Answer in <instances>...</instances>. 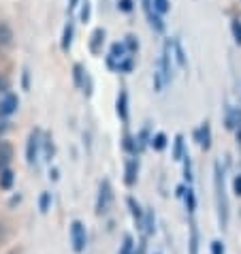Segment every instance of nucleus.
Here are the masks:
<instances>
[{"instance_id": "obj_1", "label": "nucleus", "mask_w": 241, "mask_h": 254, "mask_svg": "<svg viewBox=\"0 0 241 254\" xmlns=\"http://www.w3.org/2000/svg\"><path fill=\"white\" fill-rule=\"evenodd\" d=\"M216 196H218V214H220V224L222 229H226L229 224V201L224 194V178L220 171V165H216Z\"/></svg>"}, {"instance_id": "obj_2", "label": "nucleus", "mask_w": 241, "mask_h": 254, "mask_svg": "<svg viewBox=\"0 0 241 254\" xmlns=\"http://www.w3.org/2000/svg\"><path fill=\"white\" fill-rule=\"evenodd\" d=\"M41 145H43V132H41V128L30 130V135H28V143H26V160H28V165H34V162H37Z\"/></svg>"}, {"instance_id": "obj_3", "label": "nucleus", "mask_w": 241, "mask_h": 254, "mask_svg": "<svg viewBox=\"0 0 241 254\" xmlns=\"http://www.w3.org/2000/svg\"><path fill=\"white\" fill-rule=\"evenodd\" d=\"M113 203V188L109 180H103L101 190H98V199H96V214H107Z\"/></svg>"}, {"instance_id": "obj_4", "label": "nucleus", "mask_w": 241, "mask_h": 254, "mask_svg": "<svg viewBox=\"0 0 241 254\" xmlns=\"http://www.w3.org/2000/svg\"><path fill=\"white\" fill-rule=\"evenodd\" d=\"M70 242H73V250L75 252L86 250L88 235H86V227H83V222L73 220V224H70Z\"/></svg>"}, {"instance_id": "obj_5", "label": "nucleus", "mask_w": 241, "mask_h": 254, "mask_svg": "<svg viewBox=\"0 0 241 254\" xmlns=\"http://www.w3.org/2000/svg\"><path fill=\"white\" fill-rule=\"evenodd\" d=\"M171 62H173V41H167L165 49H162V66H160V75L165 79V83L171 81V75H173Z\"/></svg>"}, {"instance_id": "obj_6", "label": "nucleus", "mask_w": 241, "mask_h": 254, "mask_svg": "<svg viewBox=\"0 0 241 254\" xmlns=\"http://www.w3.org/2000/svg\"><path fill=\"white\" fill-rule=\"evenodd\" d=\"M17 107H19V98L13 92H9L0 101V118H9L11 114H15Z\"/></svg>"}, {"instance_id": "obj_7", "label": "nucleus", "mask_w": 241, "mask_h": 254, "mask_svg": "<svg viewBox=\"0 0 241 254\" xmlns=\"http://www.w3.org/2000/svg\"><path fill=\"white\" fill-rule=\"evenodd\" d=\"M196 141L203 150H209L211 147V128H209V122H203L201 128L196 130Z\"/></svg>"}, {"instance_id": "obj_8", "label": "nucleus", "mask_w": 241, "mask_h": 254, "mask_svg": "<svg viewBox=\"0 0 241 254\" xmlns=\"http://www.w3.org/2000/svg\"><path fill=\"white\" fill-rule=\"evenodd\" d=\"M11 160H13V145L9 143V141L0 139V171L9 167Z\"/></svg>"}, {"instance_id": "obj_9", "label": "nucleus", "mask_w": 241, "mask_h": 254, "mask_svg": "<svg viewBox=\"0 0 241 254\" xmlns=\"http://www.w3.org/2000/svg\"><path fill=\"white\" fill-rule=\"evenodd\" d=\"M103 43H105V30L103 28H96L94 32H92V37H90V52L98 56L103 52Z\"/></svg>"}, {"instance_id": "obj_10", "label": "nucleus", "mask_w": 241, "mask_h": 254, "mask_svg": "<svg viewBox=\"0 0 241 254\" xmlns=\"http://www.w3.org/2000/svg\"><path fill=\"white\" fill-rule=\"evenodd\" d=\"M118 116L124 120H128V94H126V90H120V94H118Z\"/></svg>"}, {"instance_id": "obj_11", "label": "nucleus", "mask_w": 241, "mask_h": 254, "mask_svg": "<svg viewBox=\"0 0 241 254\" xmlns=\"http://www.w3.org/2000/svg\"><path fill=\"white\" fill-rule=\"evenodd\" d=\"M241 126V109L229 107L226 109V128H239Z\"/></svg>"}, {"instance_id": "obj_12", "label": "nucleus", "mask_w": 241, "mask_h": 254, "mask_svg": "<svg viewBox=\"0 0 241 254\" xmlns=\"http://www.w3.org/2000/svg\"><path fill=\"white\" fill-rule=\"evenodd\" d=\"M137 173H139V162L134 158H130L128 162H126V178H124L126 184L134 186V182H137Z\"/></svg>"}, {"instance_id": "obj_13", "label": "nucleus", "mask_w": 241, "mask_h": 254, "mask_svg": "<svg viewBox=\"0 0 241 254\" xmlns=\"http://www.w3.org/2000/svg\"><path fill=\"white\" fill-rule=\"evenodd\" d=\"M73 32H75V28H73V22H68L64 26V30H62V41H60V47H62V52H68L70 45H73Z\"/></svg>"}, {"instance_id": "obj_14", "label": "nucleus", "mask_w": 241, "mask_h": 254, "mask_svg": "<svg viewBox=\"0 0 241 254\" xmlns=\"http://www.w3.org/2000/svg\"><path fill=\"white\" fill-rule=\"evenodd\" d=\"M13 45V30L9 24L0 22V47H11Z\"/></svg>"}, {"instance_id": "obj_15", "label": "nucleus", "mask_w": 241, "mask_h": 254, "mask_svg": "<svg viewBox=\"0 0 241 254\" xmlns=\"http://www.w3.org/2000/svg\"><path fill=\"white\" fill-rule=\"evenodd\" d=\"M73 77H75V86L77 88H83V81L88 79V70L83 68L81 64H75L73 66Z\"/></svg>"}, {"instance_id": "obj_16", "label": "nucleus", "mask_w": 241, "mask_h": 254, "mask_svg": "<svg viewBox=\"0 0 241 254\" xmlns=\"http://www.w3.org/2000/svg\"><path fill=\"white\" fill-rule=\"evenodd\" d=\"M152 11L156 15H165V13L171 11V2L169 0H152Z\"/></svg>"}, {"instance_id": "obj_17", "label": "nucleus", "mask_w": 241, "mask_h": 254, "mask_svg": "<svg viewBox=\"0 0 241 254\" xmlns=\"http://www.w3.org/2000/svg\"><path fill=\"white\" fill-rule=\"evenodd\" d=\"M11 186H13V171L6 167V169L0 171V188H2V190H11Z\"/></svg>"}, {"instance_id": "obj_18", "label": "nucleus", "mask_w": 241, "mask_h": 254, "mask_svg": "<svg viewBox=\"0 0 241 254\" xmlns=\"http://www.w3.org/2000/svg\"><path fill=\"white\" fill-rule=\"evenodd\" d=\"M150 143H152V147H154V150H165V147H167V135H165V132H156V135L150 139Z\"/></svg>"}, {"instance_id": "obj_19", "label": "nucleus", "mask_w": 241, "mask_h": 254, "mask_svg": "<svg viewBox=\"0 0 241 254\" xmlns=\"http://www.w3.org/2000/svg\"><path fill=\"white\" fill-rule=\"evenodd\" d=\"M190 254H198V231L196 224H190Z\"/></svg>"}, {"instance_id": "obj_20", "label": "nucleus", "mask_w": 241, "mask_h": 254, "mask_svg": "<svg viewBox=\"0 0 241 254\" xmlns=\"http://www.w3.org/2000/svg\"><path fill=\"white\" fill-rule=\"evenodd\" d=\"M173 49H175V60H177V64H180V66H186V54H183L180 41H173Z\"/></svg>"}, {"instance_id": "obj_21", "label": "nucleus", "mask_w": 241, "mask_h": 254, "mask_svg": "<svg viewBox=\"0 0 241 254\" xmlns=\"http://www.w3.org/2000/svg\"><path fill=\"white\" fill-rule=\"evenodd\" d=\"M124 47H126V52H128V56H130V54H137V49H139V41H137V37L128 34V37H126V41H124Z\"/></svg>"}, {"instance_id": "obj_22", "label": "nucleus", "mask_w": 241, "mask_h": 254, "mask_svg": "<svg viewBox=\"0 0 241 254\" xmlns=\"http://www.w3.org/2000/svg\"><path fill=\"white\" fill-rule=\"evenodd\" d=\"M43 145H45V160H52L54 158V139H52V135H45V139H43Z\"/></svg>"}, {"instance_id": "obj_23", "label": "nucleus", "mask_w": 241, "mask_h": 254, "mask_svg": "<svg viewBox=\"0 0 241 254\" xmlns=\"http://www.w3.org/2000/svg\"><path fill=\"white\" fill-rule=\"evenodd\" d=\"M173 158H175V160H181V158H183V137H181V135H177V137H175Z\"/></svg>"}, {"instance_id": "obj_24", "label": "nucleus", "mask_w": 241, "mask_h": 254, "mask_svg": "<svg viewBox=\"0 0 241 254\" xmlns=\"http://www.w3.org/2000/svg\"><path fill=\"white\" fill-rule=\"evenodd\" d=\"M183 199H186V207H188V211L192 214L194 207H196V199H194V192H192L190 188L186 190V192H183Z\"/></svg>"}, {"instance_id": "obj_25", "label": "nucleus", "mask_w": 241, "mask_h": 254, "mask_svg": "<svg viewBox=\"0 0 241 254\" xmlns=\"http://www.w3.org/2000/svg\"><path fill=\"white\" fill-rule=\"evenodd\" d=\"M79 19L83 24L90 22V0H83L81 2V9H79Z\"/></svg>"}, {"instance_id": "obj_26", "label": "nucleus", "mask_w": 241, "mask_h": 254, "mask_svg": "<svg viewBox=\"0 0 241 254\" xmlns=\"http://www.w3.org/2000/svg\"><path fill=\"white\" fill-rule=\"evenodd\" d=\"M132 66H134V62H132V56H128V58H124L122 62L118 64V70L120 73H130L132 70Z\"/></svg>"}, {"instance_id": "obj_27", "label": "nucleus", "mask_w": 241, "mask_h": 254, "mask_svg": "<svg viewBox=\"0 0 241 254\" xmlns=\"http://www.w3.org/2000/svg\"><path fill=\"white\" fill-rule=\"evenodd\" d=\"M49 203H52V194L43 192V194H41V199H39V207H41L43 214H47V211H49Z\"/></svg>"}, {"instance_id": "obj_28", "label": "nucleus", "mask_w": 241, "mask_h": 254, "mask_svg": "<svg viewBox=\"0 0 241 254\" xmlns=\"http://www.w3.org/2000/svg\"><path fill=\"white\" fill-rule=\"evenodd\" d=\"M231 30H233V37H235V43L241 45V22H239V19H233Z\"/></svg>"}, {"instance_id": "obj_29", "label": "nucleus", "mask_w": 241, "mask_h": 254, "mask_svg": "<svg viewBox=\"0 0 241 254\" xmlns=\"http://www.w3.org/2000/svg\"><path fill=\"white\" fill-rule=\"evenodd\" d=\"M9 88H11V83H9V79H6L4 75H0V101L9 94Z\"/></svg>"}, {"instance_id": "obj_30", "label": "nucleus", "mask_w": 241, "mask_h": 254, "mask_svg": "<svg viewBox=\"0 0 241 254\" xmlns=\"http://www.w3.org/2000/svg\"><path fill=\"white\" fill-rule=\"evenodd\" d=\"M183 178L192 182V167H190V156H183Z\"/></svg>"}, {"instance_id": "obj_31", "label": "nucleus", "mask_w": 241, "mask_h": 254, "mask_svg": "<svg viewBox=\"0 0 241 254\" xmlns=\"http://www.w3.org/2000/svg\"><path fill=\"white\" fill-rule=\"evenodd\" d=\"M132 246H134L132 237L126 235V237H124V246H122V250H120V254H132Z\"/></svg>"}, {"instance_id": "obj_32", "label": "nucleus", "mask_w": 241, "mask_h": 254, "mask_svg": "<svg viewBox=\"0 0 241 254\" xmlns=\"http://www.w3.org/2000/svg\"><path fill=\"white\" fill-rule=\"evenodd\" d=\"M128 205H130V209H132V216L137 218L139 222L143 220V211H141V207L137 205V203H134V199H128Z\"/></svg>"}, {"instance_id": "obj_33", "label": "nucleus", "mask_w": 241, "mask_h": 254, "mask_svg": "<svg viewBox=\"0 0 241 254\" xmlns=\"http://www.w3.org/2000/svg\"><path fill=\"white\" fill-rule=\"evenodd\" d=\"M211 254H226L224 244L220 242V239H216V242H211Z\"/></svg>"}, {"instance_id": "obj_34", "label": "nucleus", "mask_w": 241, "mask_h": 254, "mask_svg": "<svg viewBox=\"0 0 241 254\" xmlns=\"http://www.w3.org/2000/svg\"><path fill=\"white\" fill-rule=\"evenodd\" d=\"M118 9L124 11V13H130V11H132V0H120V2H118Z\"/></svg>"}, {"instance_id": "obj_35", "label": "nucleus", "mask_w": 241, "mask_h": 254, "mask_svg": "<svg viewBox=\"0 0 241 254\" xmlns=\"http://www.w3.org/2000/svg\"><path fill=\"white\" fill-rule=\"evenodd\" d=\"M233 190H235L237 196H241V175H235V180H233Z\"/></svg>"}, {"instance_id": "obj_36", "label": "nucleus", "mask_w": 241, "mask_h": 254, "mask_svg": "<svg viewBox=\"0 0 241 254\" xmlns=\"http://www.w3.org/2000/svg\"><path fill=\"white\" fill-rule=\"evenodd\" d=\"M6 128H9V122H0V139H2V135L6 132Z\"/></svg>"}, {"instance_id": "obj_37", "label": "nucleus", "mask_w": 241, "mask_h": 254, "mask_svg": "<svg viewBox=\"0 0 241 254\" xmlns=\"http://www.w3.org/2000/svg\"><path fill=\"white\" fill-rule=\"evenodd\" d=\"M28 77H30V73H28V68H24V88L28 90Z\"/></svg>"}, {"instance_id": "obj_38", "label": "nucleus", "mask_w": 241, "mask_h": 254, "mask_svg": "<svg viewBox=\"0 0 241 254\" xmlns=\"http://www.w3.org/2000/svg\"><path fill=\"white\" fill-rule=\"evenodd\" d=\"M75 6H77V0H70V2H68V11H73Z\"/></svg>"}, {"instance_id": "obj_39", "label": "nucleus", "mask_w": 241, "mask_h": 254, "mask_svg": "<svg viewBox=\"0 0 241 254\" xmlns=\"http://www.w3.org/2000/svg\"><path fill=\"white\" fill-rule=\"evenodd\" d=\"M237 143L241 145V126H239V128H237Z\"/></svg>"}, {"instance_id": "obj_40", "label": "nucleus", "mask_w": 241, "mask_h": 254, "mask_svg": "<svg viewBox=\"0 0 241 254\" xmlns=\"http://www.w3.org/2000/svg\"><path fill=\"white\" fill-rule=\"evenodd\" d=\"M2 239H4V227L0 224V242H2Z\"/></svg>"}, {"instance_id": "obj_41", "label": "nucleus", "mask_w": 241, "mask_h": 254, "mask_svg": "<svg viewBox=\"0 0 241 254\" xmlns=\"http://www.w3.org/2000/svg\"><path fill=\"white\" fill-rule=\"evenodd\" d=\"M13 254H15V252H13Z\"/></svg>"}]
</instances>
